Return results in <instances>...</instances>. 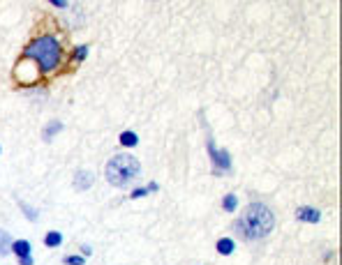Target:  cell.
Returning a JSON list of instances; mask_svg holds the SVG:
<instances>
[{"mask_svg": "<svg viewBox=\"0 0 342 265\" xmlns=\"http://www.w3.org/2000/svg\"><path fill=\"white\" fill-rule=\"evenodd\" d=\"M146 189H148V194H153V192H157V189H160V185H157V182H150Z\"/></svg>", "mask_w": 342, "mask_h": 265, "instance_id": "20", "label": "cell"}, {"mask_svg": "<svg viewBox=\"0 0 342 265\" xmlns=\"http://www.w3.org/2000/svg\"><path fill=\"white\" fill-rule=\"evenodd\" d=\"M238 208V199H236V194H227L222 201V210L224 212H234Z\"/></svg>", "mask_w": 342, "mask_h": 265, "instance_id": "13", "label": "cell"}, {"mask_svg": "<svg viewBox=\"0 0 342 265\" xmlns=\"http://www.w3.org/2000/svg\"><path fill=\"white\" fill-rule=\"evenodd\" d=\"M93 182H95V175L90 173V171H79V173L74 175V187H77L79 192L90 189L93 187Z\"/></svg>", "mask_w": 342, "mask_h": 265, "instance_id": "6", "label": "cell"}, {"mask_svg": "<svg viewBox=\"0 0 342 265\" xmlns=\"http://www.w3.org/2000/svg\"><path fill=\"white\" fill-rule=\"evenodd\" d=\"M51 5H54V7H58V9H67V7H70V2H60V0H54Z\"/></svg>", "mask_w": 342, "mask_h": 265, "instance_id": "18", "label": "cell"}, {"mask_svg": "<svg viewBox=\"0 0 342 265\" xmlns=\"http://www.w3.org/2000/svg\"><path fill=\"white\" fill-rule=\"evenodd\" d=\"M12 252H14V256H19V259H26V256H30V242L28 240H14Z\"/></svg>", "mask_w": 342, "mask_h": 265, "instance_id": "9", "label": "cell"}, {"mask_svg": "<svg viewBox=\"0 0 342 265\" xmlns=\"http://www.w3.org/2000/svg\"><path fill=\"white\" fill-rule=\"evenodd\" d=\"M63 263H65V265H84L86 259H84V256H77V254H72V256H65V259H63Z\"/></svg>", "mask_w": 342, "mask_h": 265, "instance_id": "14", "label": "cell"}, {"mask_svg": "<svg viewBox=\"0 0 342 265\" xmlns=\"http://www.w3.org/2000/svg\"><path fill=\"white\" fill-rule=\"evenodd\" d=\"M120 145H125V148H134V145H139V136L134 132H123V134H120Z\"/></svg>", "mask_w": 342, "mask_h": 265, "instance_id": "11", "label": "cell"}, {"mask_svg": "<svg viewBox=\"0 0 342 265\" xmlns=\"http://www.w3.org/2000/svg\"><path fill=\"white\" fill-rule=\"evenodd\" d=\"M60 242H63V235H60L58 231H49V233L44 235V245H47V247H58Z\"/></svg>", "mask_w": 342, "mask_h": 265, "instance_id": "12", "label": "cell"}, {"mask_svg": "<svg viewBox=\"0 0 342 265\" xmlns=\"http://www.w3.org/2000/svg\"><path fill=\"white\" fill-rule=\"evenodd\" d=\"M208 155H210V162H213V171H215L217 175L227 173V171L231 169V155H229L227 150H217L210 136H208Z\"/></svg>", "mask_w": 342, "mask_h": 265, "instance_id": "4", "label": "cell"}, {"mask_svg": "<svg viewBox=\"0 0 342 265\" xmlns=\"http://www.w3.org/2000/svg\"><path fill=\"white\" fill-rule=\"evenodd\" d=\"M58 132H63V122H60V120H51V122H47V127H44L42 139L44 141H51Z\"/></svg>", "mask_w": 342, "mask_h": 265, "instance_id": "8", "label": "cell"}, {"mask_svg": "<svg viewBox=\"0 0 342 265\" xmlns=\"http://www.w3.org/2000/svg\"><path fill=\"white\" fill-rule=\"evenodd\" d=\"M146 194H148V189H146V187H137V189H132L130 199H144Z\"/></svg>", "mask_w": 342, "mask_h": 265, "instance_id": "17", "label": "cell"}, {"mask_svg": "<svg viewBox=\"0 0 342 265\" xmlns=\"http://www.w3.org/2000/svg\"><path fill=\"white\" fill-rule=\"evenodd\" d=\"M86 55H88V46H77L74 48V60L77 62H81Z\"/></svg>", "mask_w": 342, "mask_h": 265, "instance_id": "16", "label": "cell"}, {"mask_svg": "<svg viewBox=\"0 0 342 265\" xmlns=\"http://www.w3.org/2000/svg\"><path fill=\"white\" fill-rule=\"evenodd\" d=\"M35 261H33V256H26V259H21V265H33Z\"/></svg>", "mask_w": 342, "mask_h": 265, "instance_id": "21", "label": "cell"}, {"mask_svg": "<svg viewBox=\"0 0 342 265\" xmlns=\"http://www.w3.org/2000/svg\"><path fill=\"white\" fill-rule=\"evenodd\" d=\"M81 254H84V259H88L90 254H93V247H88V245H84V247H81Z\"/></svg>", "mask_w": 342, "mask_h": 265, "instance_id": "19", "label": "cell"}, {"mask_svg": "<svg viewBox=\"0 0 342 265\" xmlns=\"http://www.w3.org/2000/svg\"><path fill=\"white\" fill-rule=\"evenodd\" d=\"M275 229V215L264 203H250L236 222V233L245 240H264Z\"/></svg>", "mask_w": 342, "mask_h": 265, "instance_id": "1", "label": "cell"}, {"mask_svg": "<svg viewBox=\"0 0 342 265\" xmlns=\"http://www.w3.org/2000/svg\"><path fill=\"white\" fill-rule=\"evenodd\" d=\"M60 55H63V51H60L58 39L54 35H42L35 42H30V46L24 51V60H37L40 72L49 74L60 65Z\"/></svg>", "mask_w": 342, "mask_h": 265, "instance_id": "2", "label": "cell"}, {"mask_svg": "<svg viewBox=\"0 0 342 265\" xmlns=\"http://www.w3.org/2000/svg\"><path fill=\"white\" fill-rule=\"evenodd\" d=\"M19 205H21V210H24L26 217H28L30 222H35V219H37V210H35V208H28L26 203H19Z\"/></svg>", "mask_w": 342, "mask_h": 265, "instance_id": "15", "label": "cell"}, {"mask_svg": "<svg viewBox=\"0 0 342 265\" xmlns=\"http://www.w3.org/2000/svg\"><path fill=\"white\" fill-rule=\"evenodd\" d=\"M12 242H14L12 235L0 229V256H7V254L12 252Z\"/></svg>", "mask_w": 342, "mask_h": 265, "instance_id": "10", "label": "cell"}, {"mask_svg": "<svg viewBox=\"0 0 342 265\" xmlns=\"http://www.w3.org/2000/svg\"><path fill=\"white\" fill-rule=\"evenodd\" d=\"M296 219H298V222H305V224H319L321 212L314 210V208H307V205H300L298 210H296Z\"/></svg>", "mask_w": 342, "mask_h": 265, "instance_id": "5", "label": "cell"}, {"mask_svg": "<svg viewBox=\"0 0 342 265\" xmlns=\"http://www.w3.org/2000/svg\"><path fill=\"white\" fill-rule=\"evenodd\" d=\"M217 254L220 256H229V254H234V249H236V242H234V238H222V240H217Z\"/></svg>", "mask_w": 342, "mask_h": 265, "instance_id": "7", "label": "cell"}, {"mask_svg": "<svg viewBox=\"0 0 342 265\" xmlns=\"http://www.w3.org/2000/svg\"><path fill=\"white\" fill-rule=\"evenodd\" d=\"M141 173V164L134 155H127V152H120V155H114L107 162V169H104V175L107 180L114 185V187H127L132 185L134 180Z\"/></svg>", "mask_w": 342, "mask_h": 265, "instance_id": "3", "label": "cell"}]
</instances>
